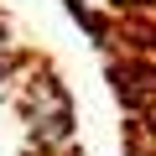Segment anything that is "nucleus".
<instances>
[{
  "label": "nucleus",
  "mask_w": 156,
  "mask_h": 156,
  "mask_svg": "<svg viewBox=\"0 0 156 156\" xmlns=\"http://www.w3.org/2000/svg\"><path fill=\"white\" fill-rule=\"evenodd\" d=\"M11 68H16V47H11V31L0 26V78H11Z\"/></svg>",
  "instance_id": "obj_1"
}]
</instances>
